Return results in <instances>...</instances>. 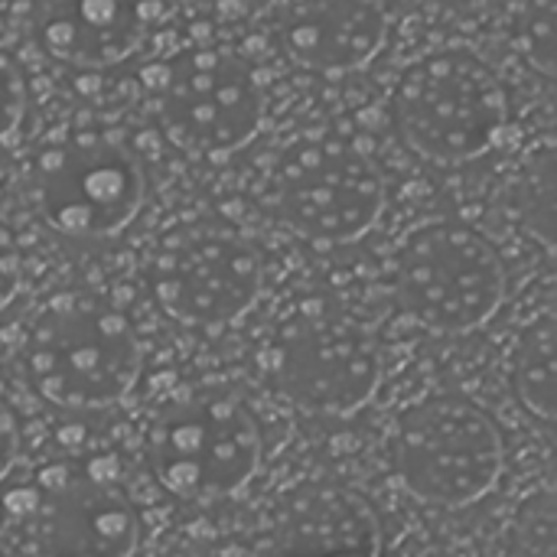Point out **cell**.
<instances>
[{
  "mask_svg": "<svg viewBox=\"0 0 557 557\" xmlns=\"http://www.w3.org/2000/svg\"><path fill=\"white\" fill-rule=\"evenodd\" d=\"M382 516L366 493L336 480H300L268 516L271 557H382Z\"/></svg>",
  "mask_w": 557,
  "mask_h": 557,
  "instance_id": "obj_12",
  "label": "cell"
},
{
  "mask_svg": "<svg viewBox=\"0 0 557 557\" xmlns=\"http://www.w3.org/2000/svg\"><path fill=\"white\" fill-rule=\"evenodd\" d=\"M29 111V85L20 62L0 49V147L10 144Z\"/></svg>",
  "mask_w": 557,
  "mask_h": 557,
  "instance_id": "obj_18",
  "label": "cell"
},
{
  "mask_svg": "<svg viewBox=\"0 0 557 557\" xmlns=\"http://www.w3.org/2000/svg\"><path fill=\"white\" fill-rule=\"evenodd\" d=\"M20 522L36 557H134L140 548V512L101 467L42 473Z\"/></svg>",
  "mask_w": 557,
  "mask_h": 557,
  "instance_id": "obj_11",
  "label": "cell"
},
{
  "mask_svg": "<svg viewBox=\"0 0 557 557\" xmlns=\"http://www.w3.org/2000/svg\"><path fill=\"white\" fill-rule=\"evenodd\" d=\"M379 163L333 134L294 140L271 173V209L304 242L336 248L362 242L385 215Z\"/></svg>",
  "mask_w": 557,
  "mask_h": 557,
  "instance_id": "obj_8",
  "label": "cell"
},
{
  "mask_svg": "<svg viewBox=\"0 0 557 557\" xmlns=\"http://www.w3.org/2000/svg\"><path fill=\"white\" fill-rule=\"evenodd\" d=\"M261 372L290 408L313 418H352L375 398L385 352L375 330L356 313L304 300L268 330Z\"/></svg>",
  "mask_w": 557,
  "mask_h": 557,
  "instance_id": "obj_4",
  "label": "cell"
},
{
  "mask_svg": "<svg viewBox=\"0 0 557 557\" xmlns=\"http://www.w3.org/2000/svg\"><path fill=\"white\" fill-rule=\"evenodd\" d=\"M147 290L163 317L193 330L242 320L264 290V258L225 222H186L150 251Z\"/></svg>",
  "mask_w": 557,
  "mask_h": 557,
  "instance_id": "obj_9",
  "label": "cell"
},
{
  "mask_svg": "<svg viewBox=\"0 0 557 557\" xmlns=\"http://www.w3.org/2000/svg\"><path fill=\"white\" fill-rule=\"evenodd\" d=\"M183 557H215V555H183Z\"/></svg>",
  "mask_w": 557,
  "mask_h": 557,
  "instance_id": "obj_22",
  "label": "cell"
},
{
  "mask_svg": "<svg viewBox=\"0 0 557 557\" xmlns=\"http://www.w3.org/2000/svg\"><path fill=\"white\" fill-rule=\"evenodd\" d=\"M98 42L95 0H0V49H39L42 55L91 69Z\"/></svg>",
  "mask_w": 557,
  "mask_h": 557,
  "instance_id": "obj_14",
  "label": "cell"
},
{
  "mask_svg": "<svg viewBox=\"0 0 557 557\" xmlns=\"http://www.w3.org/2000/svg\"><path fill=\"white\" fill-rule=\"evenodd\" d=\"M23 450V431H20V414L0 392V483L13 473L16 460Z\"/></svg>",
  "mask_w": 557,
  "mask_h": 557,
  "instance_id": "obj_19",
  "label": "cell"
},
{
  "mask_svg": "<svg viewBox=\"0 0 557 557\" xmlns=\"http://www.w3.org/2000/svg\"><path fill=\"white\" fill-rule=\"evenodd\" d=\"M16 369L49 408L95 414L134 392L144 346L134 320L117 304L91 290H62L29 317Z\"/></svg>",
  "mask_w": 557,
  "mask_h": 557,
  "instance_id": "obj_1",
  "label": "cell"
},
{
  "mask_svg": "<svg viewBox=\"0 0 557 557\" xmlns=\"http://www.w3.org/2000/svg\"><path fill=\"white\" fill-rule=\"evenodd\" d=\"M264 114V85L242 52L199 46L173 55L160 69L157 121L193 157H235L261 134Z\"/></svg>",
  "mask_w": 557,
  "mask_h": 557,
  "instance_id": "obj_10",
  "label": "cell"
},
{
  "mask_svg": "<svg viewBox=\"0 0 557 557\" xmlns=\"http://www.w3.org/2000/svg\"><path fill=\"white\" fill-rule=\"evenodd\" d=\"M401 144L437 170L486 160L512 124V98L493 65L473 52H437L411 62L392 91Z\"/></svg>",
  "mask_w": 557,
  "mask_h": 557,
  "instance_id": "obj_5",
  "label": "cell"
},
{
  "mask_svg": "<svg viewBox=\"0 0 557 557\" xmlns=\"http://www.w3.org/2000/svg\"><path fill=\"white\" fill-rule=\"evenodd\" d=\"M23 284V261H20V248L10 238V232L0 225V310L16 297Z\"/></svg>",
  "mask_w": 557,
  "mask_h": 557,
  "instance_id": "obj_20",
  "label": "cell"
},
{
  "mask_svg": "<svg viewBox=\"0 0 557 557\" xmlns=\"http://www.w3.org/2000/svg\"><path fill=\"white\" fill-rule=\"evenodd\" d=\"M512 398L539 421H555L557 388V323L555 310L542 307L532 320H525L509 346L506 359Z\"/></svg>",
  "mask_w": 557,
  "mask_h": 557,
  "instance_id": "obj_15",
  "label": "cell"
},
{
  "mask_svg": "<svg viewBox=\"0 0 557 557\" xmlns=\"http://www.w3.org/2000/svg\"><path fill=\"white\" fill-rule=\"evenodd\" d=\"M401 490L424 506L467 509L506 470V441L490 411L463 395H428L395 414L385 441Z\"/></svg>",
  "mask_w": 557,
  "mask_h": 557,
  "instance_id": "obj_6",
  "label": "cell"
},
{
  "mask_svg": "<svg viewBox=\"0 0 557 557\" xmlns=\"http://www.w3.org/2000/svg\"><path fill=\"white\" fill-rule=\"evenodd\" d=\"M281 42L294 65L323 78H343L382 55L388 20L375 7L310 3L284 20Z\"/></svg>",
  "mask_w": 557,
  "mask_h": 557,
  "instance_id": "obj_13",
  "label": "cell"
},
{
  "mask_svg": "<svg viewBox=\"0 0 557 557\" xmlns=\"http://www.w3.org/2000/svg\"><path fill=\"white\" fill-rule=\"evenodd\" d=\"M522 42L532 69L542 78H555L557 0H522Z\"/></svg>",
  "mask_w": 557,
  "mask_h": 557,
  "instance_id": "obj_17",
  "label": "cell"
},
{
  "mask_svg": "<svg viewBox=\"0 0 557 557\" xmlns=\"http://www.w3.org/2000/svg\"><path fill=\"white\" fill-rule=\"evenodd\" d=\"M313 3H333V7H375V10H382L388 0H313Z\"/></svg>",
  "mask_w": 557,
  "mask_h": 557,
  "instance_id": "obj_21",
  "label": "cell"
},
{
  "mask_svg": "<svg viewBox=\"0 0 557 557\" xmlns=\"http://www.w3.org/2000/svg\"><path fill=\"white\" fill-rule=\"evenodd\" d=\"M395 297L421 330L467 336L503 310L509 271L499 248L476 228L431 222L414 228L398 248Z\"/></svg>",
  "mask_w": 557,
  "mask_h": 557,
  "instance_id": "obj_7",
  "label": "cell"
},
{
  "mask_svg": "<svg viewBox=\"0 0 557 557\" xmlns=\"http://www.w3.org/2000/svg\"><path fill=\"white\" fill-rule=\"evenodd\" d=\"M140 454L150 480L189 506L235 499L261 470L264 434L251 405L228 385H189L144 421Z\"/></svg>",
  "mask_w": 557,
  "mask_h": 557,
  "instance_id": "obj_2",
  "label": "cell"
},
{
  "mask_svg": "<svg viewBox=\"0 0 557 557\" xmlns=\"http://www.w3.org/2000/svg\"><path fill=\"white\" fill-rule=\"evenodd\" d=\"M33 212L55 235L108 242L124 235L147 202V166L111 127H59L26 163Z\"/></svg>",
  "mask_w": 557,
  "mask_h": 557,
  "instance_id": "obj_3",
  "label": "cell"
},
{
  "mask_svg": "<svg viewBox=\"0 0 557 557\" xmlns=\"http://www.w3.org/2000/svg\"><path fill=\"white\" fill-rule=\"evenodd\" d=\"M557 512L552 483H539L519 496L506 519V555L557 557Z\"/></svg>",
  "mask_w": 557,
  "mask_h": 557,
  "instance_id": "obj_16",
  "label": "cell"
}]
</instances>
